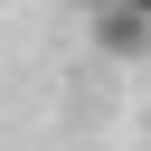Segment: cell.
<instances>
[{
    "instance_id": "cell-2",
    "label": "cell",
    "mask_w": 151,
    "mask_h": 151,
    "mask_svg": "<svg viewBox=\"0 0 151 151\" xmlns=\"http://www.w3.org/2000/svg\"><path fill=\"white\" fill-rule=\"evenodd\" d=\"M132 9H142V19H151V0H132Z\"/></svg>"
},
{
    "instance_id": "cell-1",
    "label": "cell",
    "mask_w": 151,
    "mask_h": 151,
    "mask_svg": "<svg viewBox=\"0 0 151 151\" xmlns=\"http://www.w3.org/2000/svg\"><path fill=\"white\" fill-rule=\"evenodd\" d=\"M85 9H94V47L104 57H151V19L132 0H85Z\"/></svg>"
}]
</instances>
